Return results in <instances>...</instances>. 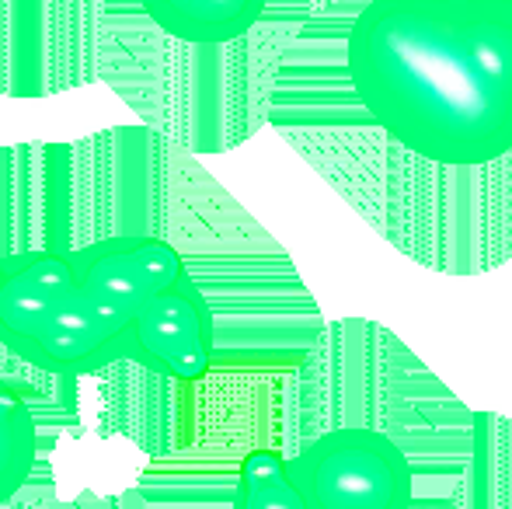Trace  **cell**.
<instances>
[{
	"mask_svg": "<svg viewBox=\"0 0 512 509\" xmlns=\"http://www.w3.org/2000/svg\"><path fill=\"white\" fill-rule=\"evenodd\" d=\"M74 272L67 252L25 248L7 255L0 283V346L28 363V356L56 332L70 307Z\"/></svg>",
	"mask_w": 512,
	"mask_h": 509,
	"instance_id": "5",
	"label": "cell"
},
{
	"mask_svg": "<svg viewBox=\"0 0 512 509\" xmlns=\"http://www.w3.org/2000/svg\"><path fill=\"white\" fill-rule=\"evenodd\" d=\"M310 509H411L408 454L377 429L345 426L293 457Z\"/></svg>",
	"mask_w": 512,
	"mask_h": 509,
	"instance_id": "3",
	"label": "cell"
},
{
	"mask_svg": "<svg viewBox=\"0 0 512 509\" xmlns=\"http://www.w3.org/2000/svg\"><path fill=\"white\" fill-rule=\"evenodd\" d=\"M345 67L366 116L429 164L478 168L512 150L506 0H370Z\"/></svg>",
	"mask_w": 512,
	"mask_h": 509,
	"instance_id": "1",
	"label": "cell"
},
{
	"mask_svg": "<svg viewBox=\"0 0 512 509\" xmlns=\"http://www.w3.org/2000/svg\"><path fill=\"white\" fill-rule=\"evenodd\" d=\"M74 293L56 332L28 367L56 377H88L126 363L129 325L157 290L189 276L175 245L154 234H108L70 248Z\"/></svg>",
	"mask_w": 512,
	"mask_h": 509,
	"instance_id": "2",
	"label": "cell"
},
{
	"mask_svg": "<svg viewBox=\"0 0 512 509\" xmlns=\"http://www.w3.org/2000/svg\"><path fill=\"white\" fill-rule=\"evenodd\" d=\"M234 509H310L293 471V457H283L272 447L244 454L237 471Z\"/></svg>",
	"mask_w": 512,
	"mask_h": 509,
	"instance_id": "8",
	"label": "cell"
},
{
	"mask_svg": "<svg viewBox=\"0 0 512 509\" xmlns=\"http://www.w3.org/2000/svg\"><path fill=\"white\" fill-rule=\"evenodd\" d=\"M164 35L189 46H227L262 21L269 0H140Z\"/></svg>",
	"mask_w": 512,
	"mask_h": 509,
	"instance_id": "6",
	"label": "cell"
},
{
	"mask_svg": "<svg viewBox=\"0 0 512 509\" xmlns=\"http://www.w3.org/2000/svg\"><path fill=\"white\" fill-rule=\"evenodd\" d=\"M39 457V422L21 384L0 374V509L32 478Z\"/></svg>",
	"mask_w": 512,
	"mask_h": 509,
	"instance_id": "7",
	"label": "cell"
},
{
	"mask_svg": "<svg viewBox=\"0 0 512 509\" xmlns=\"http://www.w3.org/2000/svg\"><path fill=\"white\" fill-rule=\"evenodd\" d=\"M4 272H7V255H0V283H4Z\"/></svg>",
	"mask_w": 512,
	"mask_h": 509,
	"instance_id": "9",
	"label": "cell"
},
{
	"mask_svg": "<svg viewBox=\"0 0 512 509\" xmlns=\"http://www.w3.org/2000/svg\"><path fill=\"white\" fill-rule=\"evenodd\" d=\"M213 346L216 328L206 293L192 276H182L140 307L129 325L126 363L171 381H203L213 367Z\"/></svg>",
	"mask_w": 512,
	"mask_h": 509,
	"instance_id": "4",
	"label": "cell"
}]
</instances>
